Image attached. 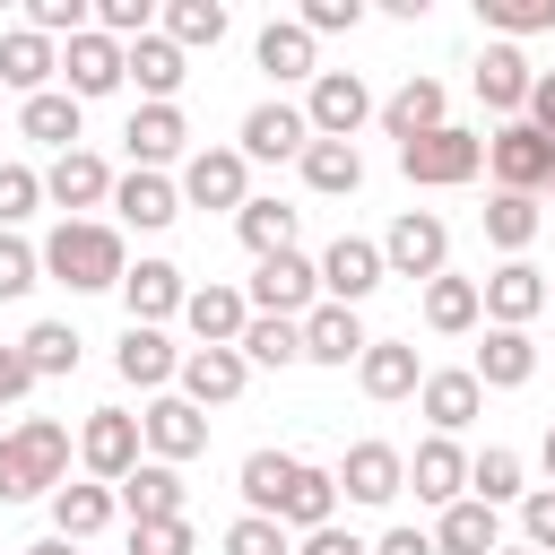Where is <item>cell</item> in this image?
Segmentation results:
<instances>
[{"instance_id":"6da1fadb","label":"cell","mask_w":555,"mask_h":555,"mask_svg":"<svg viewBox=\"0 0 555 555\" xmlns=\"http://www.w3.org/2000/svg\"><path fill=\"white\" fill-rule=\"evenodd\" d=\"M43 278H61L69 295H121V278H130V251H121V225H104V217H61L52 234H43Z\"/></svg>"},{"instance_id":"7a4b0ae2","label":"cell","mask_w":555,"mask_h":555,"mask_svg":"<svg viewBox=\"0 0 555 555\" xmlns=\"http://www.w3.org/2000/svg\"><path fill=\"white\" fill-rule=\"evenodd\" d=\"M69 486V425L61 416H26L0 434V503H35Z\"/></svg>"},{"instance_id":"3957f363","label":"cell","mask_w":555,"mask_h":555,"mask_svg":"<svg viewBox=\"0 0 555 555\" xmlns=\"http://www.w3.org/2000/svg\"><path fill=\"white\" fill-rule=\"evenodd\" d=\"M477 165H486V130H460V121L399 147V173L425 182V191H460V182H477Z\"/></svg>"},{"instance_id":"277c9868","label":"cell","mask_w":555,"mask_h":555,"mask_svg":"<svg viewBox=\"0 0 555 555\" xmlns=\"http://www.w3.org/2000/svg\"><path fill=\"white\" fill-rule=\"evenodd\" d=\"M382 269H390V278H425V286H434V278L451 269V225H442L434 208H399V217H390V234H382Z\"/></svg>"},{"instance_id":"5b68a950","label":"cell","mask_w":555,"mask_h":555,"mask_svg":"<svg viewBox=\"0 0 555 555\" xmlns=\"http://www.w3.org/2000/svg\"><path fill=\"white\" fill-rule=\"evenodd\" d=\"M243 199H251V156H243V147H191V156H182V208H225V217H243Z\"/></svg>"},{"instance_id":"8992f818","label":"cell","mask_w":555,"mask_h":555,"mask_svg":"<svg viewBox=\"0 0 555 555\" xmlns=\"http://www.w3.org/2000/svg\"><path fill=\"white\" fill-rule=\"evenodd\" d=\"M78 460H87V477H95V486H121V477L147 460L139 416H130V408H95V416L78 425Z\"/></svg>"},{"instance_id":"52a82bcc","label":"cell","mask_w":555,"mask_h":555,"mask_svg":"<svg viewBox=\"0 0 555 555\" xmlns=\"http://www.w3.org/2000/svg\"><path fill=\"white\" fill-rule=\"evenodd\" d=\"M139 434H147V460L182 468V460H199V451H208V408H191L182 390H156V399L139 408Z\"/></svg>"},{"instance_id":"ba28073f","label":"cell","mask_w":555,"mask_h":555,"mask_svg":"<svg viewBox=\"0 0 555 555\" xmlns=\"http://www.w3.org/2000/svg\"><path fill=\"white\" fill-rule=\"evenodd\" d=\"M399 494H408V451H399V442H347V460H338V503L382 512V503H399Z\"/></svg>"},{"instance_id":"9c48e42d","label":"cell","mask_w":555,"mask_h":555,"mask_svg":"<svg viewBox=\"0 0 555 555\" xmlns=\"http://www.w3.org/2000/svg\"><path fill=\"white\" fill-rule=\"evenodd\" d=\"M486 173H494V191H546L555 182V139H538L529 121H503L494 139H486Z\"/></svg>"},{"instance_id":"30bf717a","label":"cell","mask_w":555,"mask_h":555,"mask_svg":"<svg viewBox=\"0 0 555 555\" xmlns=\"http://www.w3.org/2000/svg\"><path fill=\"white\" fill-rule=\"evenodd\" d=\"M373 113H382V104H373V87H364L356 69H321V78H312V95H304L312 139H356Z\"/></svg>"},{"instance_id":"8fae6325","label":"cell","mask_w":555,"mask_h":555,"mask_svg":"<svg viewBox=\"0 0 555 555\" xmlns=\"http://www.w3.org/2000/svg\"><path fill=\"white\" fill-rule=\"evenodd\" d=\"M251 312H278V321H304L312 304H321V260H304V251H278V260H260L251 269Z\"/></svg>"},{"instance_id":"7c38bea8","label":"cell","mask_w":555,"mask_h":555,"mask_svg":"<svg viewBox=\"0 0 555 555\" xmlns=\"http://www.w3.org/2000/svg\"><path fill=\"white\" fill-rule=\"evenodd\" d=\"M113 165L95 156V147H69V156H52L43 165V199L61 208V217H87V208H113Z\"/></svg>"},{"instance_id":"4fadbf2b","label":"cell","mask_w":555,"mask_h":555,"mask_svg":"<svg viewBox=\"0 0 555 555\" xmlns=\"http://www.w3.org/2000/svg\"><path fill=\"white\" fill-rule=\"evenodd\" d=\"M61 87L78 95V104H95V95H113V87H130V52L113 43V35H78V43H61Z\"/></svg>"},{"instance_id":"5bb4252c","label":"cell","mask_w":555,"mask_h":555,"mask_svg":"<svg viewBox=\"0 0 555 555\" xmlns=\"http://www.w3.org/2000/svg\"><path fill=\"white\" fill-rule=\"evenodd\" d=\"M468 87H477V104H486V113L520 121V113H529L538 69H529V52H520V43H486V52H477V69H468Z\"/></svg>"},{"instance_id":"9a60e30c","label":"cell","mask_w":555,"mask_h":555,"mask_svg":"<svg viewBox=\"0 0 555 555\" xmlns=\"http://www.w3.org/2000/svg\"><path fill=\"white\" fill-rule=\"evenodd\" d=\"M304 147H312V121H304V104H286V95H269V104H251L243 113V156L251 165H304Z\"/></svg>"},{"instance_id":"2e32d148","label":"cell","mask_w":555,"mask_h":555,"mask_svg":"<svg viewBox=\"0 0 555 555\" xmlns=\"http://www.w3.org/2000/svg\"><path fill=\"white\" fill-rule=\"evenodd\" d=\"M121 147H130V173H165V165L191 147V121H182V104H139V113L121 121Z\"/></svg>"},{"instance_id":"e0dca14e","label":"cell","mask_w":555,"mask_h":555,"mask_svg":"<svg viewBox=\"0 0 555 555\" xmlns=\"http://www.w3.org/2000/svg\"><path fill=\"white\" fill-rule=\"evenodd\" d=\"M390 269H382V243H364V234H338L330 251H321V304H364L373 286H382Z\"/></svg>"},{"instance_id":"ac0fdd59","label":"cell","mask_w":555,"mask_h":555,"mask_svg":"<svg viewBox=\"0 0 555 555\" xmlns=\"http://www.w3.org/2000/svg\"><path fill=\"white\" fill-rule=\"evenodd\" d=\"M477 295H486V321H494V330H529V321L546 312V269L503 260V269H486V278H477Z\"/></svg>"},{"instance_id":"d6986e66","label":"cell","mask_w":555,"mask_h":555,"mask_svg":"<svg viewBox=\"0 0 555 555\" xmlns=\"http://www.w3.org/2000/svg\"><path fill=\"white\" fill-rule=\"evenodd\" d=\"M182 356H191V347H173L165 330H139V321H130V330H121V347H113V373H121L130 390H147V399H156V390H173V382H182Z\"/></svg>"},{"instance_id":"ffe728a7","label":"cell","mask_w":555,"mask_h":555,"mask_svg":"<svg viewBox=\"0 0 555 555\" xmlns=\"http://www.w3.org/2000/svg\"><path fill=\"white\" fill-rule=\"evenodd\" d=\"M408 486H416V503H434V512L468 503V451H460L451 434H425V442L408 451Z\"/></svg>"},{"instance_id":"44dd1931","label":"cell","mask_w":555,"mask_h":555,"mask_svg":"<svg viewBox=\"0 0 555 555\" xmlns=\"http://www.w3.org/2000/svg\"><path fill=\"white\" fill-rule=\"evenodd\" d=\"M182 304H191V286H182L173 260H130V278H121V312H130L139 330H165Z\"/></svg>"},{"instance_id":"7402d4cb","label":"cell","mask_w":555,"mask_h":555,"mask_svg":"<svg viewBox=\"0 0 555 555\" xmlns=\"http://www.w3.org/2000/svg\"><path fill=\"white\" fill-rule=\"evenodd\" d=\"M451 121V95H442V78H425V69H408L399 78V95H382V130L408 147V139H425V130H442Z\"/></svg>"},{"instance_id":"603a6c76","label":"cell","mask_w":555,"mask_h":555,"mask_svg":"<svg viewBox=\"0 0 555 555\" xmlns=\"http://www.w3.org/2000/svg\"><path fill=\"white\" fill-rule=\"evenodd\" d=\"M182 321H191V338H199V347H243V330H251V295L208 278V286H191Z\"/></svg>"},{"instance_id":"cb8c5ba5","label":"cell","mask_w":555,"mask_h":555,"mask_svg":"<svg viewBox=\"0 0 555 555\" xmlns=\"http://www.w3.org/2000/svg\"><path fill=\"white\" fill-rule=\"evenodd\" d=\"M243 382H251V364H243V347H191L182 356V399L191 408H225V399H243Z\"/></svg>"},{"instance_id":"d4e9b609","label":"cell","mask_w":555,"mask_h":555,"mask_svg":"<svg viewBox=\"0 0 555 555\" xmlns=\"http://www.w3.org/2000/svg\"><path fill=\"white\" fill-rule=\"evenodd\" d=\"M364 347H373V338H364V321H356L347 304H312V312H304V364H338V373H347V364H364Z\"/></svg>"},{"instance_id":"484cf974","label":"cell","mask_w":555,"mask_h":555,"mask_svg":"<svg viewBox=\"0 0 555 555\" xmlns=\"http://www.w3.org/2000/svg\"><path fill=\"white\" fill-rule=\"evenodd\" d=\"M278 520H286L295 538L330 529V520H338V468H312V460H295V477H286V494H278Z\"/></svg>"},{"instance_id":"4316f807","label":"cell","mask_w":555,"mask_h":555,"mask_svg":"<svg viewBox=\"0 0 555 555\" xmlns=\"http://www.w3.org/2000/svg\"><path fill=\"white\" fill-rule=\"evenodd\" d=\"M251 61H260L278 87H286V78H304V87L321 78V43L304 35V17H269V26H260V43H251Z\"/></svg>"},{"instance_id":"83f0119b","label":"cell","mask_w":555,"mask_h":555,"mask_svg":"<svg viewBox=\"0 0 555 555\" xmlns=\"http://www.w3.org/2000/svg\"><path fill=\"white\" fill-rule=\"evenodd\" d=\"M121 52H130V87H139V104H173V95H182V78H191V52H182V43L139 35V43H121Z\"/></svg>"},{"instance_id":"f1b7e54d","label":"cell","mask_w":555,"mask_h":555,"mask_svg":"<svg viewBox=\"0 0 555 555\" xmlns=\"http://www.w3.org/2000/svg\"><path fill=\"white\" fill-rule=\"evenodd\" d=\"M113 217L139 225V234H165V225L182 217V182H165V173H121V182H113Z\"/></svg>"},{"instance_id":"f546056e","label":"cell","mask_w":555,"mask_h":555,"mask_svg":"<svg viewBox=\"0 0 555 555\" xmlns=\"http://www.w3.org/2000/svg\"><path fill=\"white\" fill-rule=\"evenodd\" d=\"M356 382H364V399H382V408H390V399H416V390H425V364H416V347H408V338H373V347H364V364H356Z\"/></svg>"},{"instance_id":"4dcf8cb0","label":"cell","mask_w":555,"mask_h":555,"mask_svg":"<svg viewBox=\"0 0 555 555\" xmlns=\"http://www.w3.org/2000/svg\"><path fill=\"white\" fill-rule=\"evenodd\" d=\"M416 408H425V425H434V434H451V442H460V425L486 408V382H477L468 364H451V373H425Z\"/></svg>"},{"instance_id":"1f68e13d","label":"cell","mask_w":555,"mask_h":555,"mask_svg":"<svg viewBox=\"0 0 555 555\" xmlns=\"http://www.w3.org/2000/svg\"><path fill=\"white\" fill-rule=\"evenodd\" d=\"M52 78H61V43H52V35H35V26H9V35H0V87L43 95Z\"/></svg>"},{"instance_id":"d6a6232c","label":"cell","mask_w":555,"mask_h":555,"mask_svg":"<svg viewBox=\"0 0 555 555\" xmlns=\"http://www.w3.org/2000/svg\"><path fill=\"white\" fill-rule=\"evenodd\" d=\"M113 512H121V494H113V486H95V477H87V486H61V494H52V538L87 546V538H104V529H113Z\"/></svg>"},{"instance_id":"836d02e7","label":"cell","mask_w":555,"mask_h":555,"mask_svg":"<svg viewBox=\"0 0 555 555\" xmlns=\"http://www.w3.org/2000/svg\"><path fill=\"white\" fill-rule=\"evenodd\" d=\"M78 113H87V104H78L69 87H43V95H26V104H17V130H26L35 147L69 156V147H78Z\"/></svg>"},{"instance_id":"e575fe53","label":"cell","mask_w":555,"mask_h":555,"mask_svg":"<svg viewBox=\"0 0 555 555\" xmlns=\"http://www.w3.org/2000/svg\"><path fill=\"white\" fill-rule=\"evenodd\" d=\"M113 494H121L130 520H182V468H165V460H139Z\"/></svg>"},{"instance_id":"d590c367","label":"cell","mask_w":555,"mask_h":555,"mask_svg":"<svg viewBox=\"0 0 555 555\" xmlns=\"http://www.w3.org/2000/svg\"><path fill=\"white\" fill-rule=\"evenodd\" d=\"M486 390H520L529 373H538V338L529 330H486V347H477V364H468Z\"/></svg>"},{"instance_id":"8d00e7d4","label":"cell","mask_w":555,"mask_h":555,"mask_svg":"<svg viewBox=\"0 0 555 555\" xmlns=\"http://www.w3.org/2000/svg\"><path fill=\"white\" fill-rule=\"evenodd\" d=\"M156 35L182 43V52H217L225 43V0H165L156 9Z\"/></svg>"},{"instance_id":"74e56055","label":"cell","mask_w":555,"mask_h":555,"mask_svg":"<svg viewBox=\"0 0 555 555\" xmlns=\"http://www.w3.org/2000/svg\"><path fill=\"white\" fill-rule=\"evenodd\" d=\"M304 182H312L321 199H356V191H364V156H356V139H312V147H304Z\"/></svg>"},{"instance_id":"f35d334b","label":"cell","mask_w":555,"mask_h":555,"mask_svg":"<svg viewBox=\"0 0 555 555\" xmlns=\"http://www.w3.org/2000/svg\"><path fill=\"white\" fill-rule=\"evenodd\" d=\"M477 321H486L477 278H451V269H442V278L425 286V330H434V338H460V330H477Z\"/></svg>"},{"instance_id":"ab89813d","label":"cell","mask_w":555,"mask_h":555,"mask_svg":"<svg viewBox=\"0 0 555 555\" xmlns=\"http://www.w3.org/2000/svg\"><path fill=\"white\" fill-rule=\"evenodd\" d=\"M434 546H442V555H494V546H503L494 503H477V494H468V503H451V512L434 520Z\"/></svg>"},{"instance_id":"60d3db41","label":"cell","mask_w":555,"mask_h":555,"mask_svg":"<svg viewBox=\"0 0 555 555\" xmlns=\"http://www.w3.org/2000/svg\"><path fill=\"white\" fill-rule=\"evenodd\" d=\"M295 217H304V208H286V199H243L234 234H243L251 260H278V251H295Z\"/></svg>"},{"instance_id":"b9f144b4","label":"cell","mask_w":555,"mask_h":555,"mask_svg":"<svg viewBox=\"0 0 555 555\" xmlns=\"http://www.w3.org/2000/svg\"><path fill=\"white\" fill-rule=\"evenodd\" d=\"M486 243H494L503 260H520V251L538 243V199H529V191H494V199H486Z\"/></svg>"},{"instance_id":"7bdbcfd3","label":"cell","mask_w":555,"mask_h":555,"mask_svg":"<svg viewBox=\"0 0 555 555\" xmlns=\"http://www.w3.org/2000/svg\"><path fill=\"white\" fill-rule=\"evenodd\" d=\"M243 364H269V373H286V364H304V321H278V312H251V330H243Z\"/></svg>"},{"instance_id":"ee69618b","label":"cell","mask_w":555,"mask_h":555,"mask_svg":"<svg viewBox=\"0 0 555 555\" xmlns=\"http://www.w3.org/2000/svg\"><path fill=\"white\" fill-rule=\"evenodd\" d=\"M468 494H477V503H494V512H503V503H520V494H529V486H520V451L486 442V451L468 460Z\"/></svg>"},{"instance_id":"f6af8a7d","label":"cell","mask_w":555,"mask_h":555,"mask_svg":"<svg viewBox=\"0 0 555 555\" xmlns=\"http://www.w3.org/2000/svg\"><path fill=\"white\" fill-rule=\"evenodd\" d=\"M477 26L494 43H520V35H555V0H477Z\"/></svg>"},{"instance_id":"bcb514c9","label":"cell","mask_w":555,"mask_h":555,"mask_svg":"<svg viewBox=\"0 0 555 555\" xmlns=\"http://www.w3.org/2000/svg\"><path fill=\"white\" fill-rule=\"evenodd\" d=\"M17 347H26L35 382H61V373H78V330H69V321H35Z\"/></svg>"},{"instance_id":"7dc6e473","label":"cell","mask_w":555,"mask_h":555,"mask_svg":"<svg viewBox=\"0 0 555 555\" xmlns=\"http://www.w3.org/2000/svg\"><path fill=\"white\" fill-rule=\"evenodd\" d=\"M286 477H295V451H251V460H243V512L278 520V494H286Z\"/></svg>"},{"instance_id":"c3c4849f","label":"cell","mask_w":555,"mask_h":555,"mask_svg":"<svg viewBox=\"0 0 555 555\" xmlns=\"http://www.w3.org/2000/svg\"><path fill=\"white\" fill-rule=\"evenodd\" d=\"M35 208H43V173L35 165H0V234H17Z\"/></svg>"},{"instance_id":"681fc988","label":"cell","mask_w":555,"mask_h":555,"mask_svg":"<svg viewBox=\"0 0 555 555\" xmlns=\"http://www.w3.org/2000/svg\"><path fill=\"white\" fill-rule=\"evenodd\" d=\"M26 286H43V243H26V234H0V304H17Z\"/></svg>"},{"instance_id":"f907efd6","label":"cell","mask_w":555,"mask_h":555,"mask_svg":"<svg viewBox=\"0 0 555 555\" xmlns=\"http://www.w3.org/2000/svg\"><path fill=\"white\" fill-rule=\"evenodd\" d=\"M225 555H295V529H286V520H260V512H243V520L225 529Z\"/></svg>"},{"instance_id":"816d5d0a","label":"cell","mask_w":555,"mask_h":555,"mask_svg":"<svg viewBox=\"0 0 555 555\" xmlns=\"http://www.w3.org/2000/svg\"><path fill=\"white\" fill-rule=\"evenodd\" d=\"M26 26H35V35H52V43H61V35L78 43V35L95 26V9H87V0H26Z\"/></svg>"},{"instance_id":"f5cc1de1","label":"cell","mask_w":555,"mask_h":555,"mask_svg":"<svg viewBox=\"0 0 555 555\" xmlns=\"http://www.w3.org/2000/svg\"><path fill=\"white\" fill-rule=\"evenodd\" d=\"M95 35L139 43V35H156V9H147V0H95Z\"/></svg>"},{"instance_id":"db71d44e","label":"cell","mask_w":555,"mask_h":555,"mask_svg":"<svg viewBox=\"0 0 555 555\" xmlns=\"http://www.w3.org/2000/svg\"><path fill=\"white\" fill-rule=\"evenodd\" d=\"M130 555H199L191 520H130Z\"/></svg>"},{"instance_id":"11a10c76","label":"cell","mask_w":555,"mask_h":555,"mask_svg":"<svg viewBox=\"0 0 555 555\" xmlns=\"http://www.w3.org/2000/svg\"><path fill=\"white\" fill-rule=\"evenodd\" d=\"M520 546L529 555H555V486H529L520 494Z\"/></svg>"},{"instance_id":"9f6ffc18","label":"cell","mask_w":555,"mask_h":555,"mask_svg":"<svg viewBox=\"0 0 555 555\" xmlns=\"http://www.w3.org/2000/svg\"><path fill=\"white\" fill-rule=\"evenodd\" d=\"M295 17H304V35L321 43V35H356V26H364V0H304Z\"/></svg>"},{"instance_id":"6f0895ef","label":"cell","mask_w":555,"mask_h":555,"mask_svg":"<svg viewBox=\"0 0 555 555\" xmlns=\"http://www.w3.org/2000/svg\"><path fill=\"white\" fill-rule=\"evenodd\" d=\"M373 555H442V546H434V529L399 520V529H382V538H373Z\"/></svg>"},{"instance_id":"680465c9","label":"cell","mask_w":555,"mask_h":555,"mask_svg":"<svg viewBox=\"0 0 555 555\" xmlns=\"http://www.w3.org/2000/svg\"><path fill=\"white\" fill-rule=\"evenodd\" d=\"M35 390V364H26V347H0V408H17Z\"/></svg>"},{"instance_id":"91938a15","label":"cell","mask_w":555,"mask_h":555,"mask_svg":"<svg viewBox=\"0 0 555 555\" xmlns=\"http://www.w3.org/2000/svg\"><path fill=\"white\" fill-rule=\"evenodd\" d=\"M295 555H373V546H364L356 529H338V520H330V529H312V538H295Z\"/></svg>"},{"instance_id":"94428289","label":"cell","mask_w":555,"mask_h":555,"mask_svg":"<svg viewBox=\"0 0 555 555\" xmlns=\"http://www.w3.org/2000/svg\"><path fill=\"white\" fill-rule=\"evenodd\" d=\"M538 139H555V69H538V87H529V113H520Z\"/></svg>"},{"instance_id":"6125c7cd","label":"cell","mask_w":555,"mask_h":555,"mask_svg":"<svg viewBox=\"0 0 555 555\" xmlns=\"http://www.w3.org/2000/svg\"><path fill=\"white\" fill-rule=\"evenodd\" d=\"M26 555H78V546H69V538H35Z\"/></svg>"},{"instance_id":"be15d7a7","label":"cell","mask_w":555,"mask_h":555,"mask_svg":"<svg viewBox=\"0 0 555 555\" xmlns=\"http://www.w3.org/2000/svg\"><path fill=\"white\" fill-rule=\"evenodd\" d=\"M546 486H555V416H546Z\"/></svg>"},{"instance_id":"e7e4bbea","label":"cell","mask_w":555,"mask_h":555,"mask_svg":"<svg viewBox=\"0 0 555 555\" xmlns=\"http://www.w3.org/2000/svg\"><path fill=\"white\" fill-rule=\"evenodd\" d=\"M494 555H529V546H494Z\"/></svg>"},{"instance_id":"03108f58","label":"cell","mask_w":555,"mask_h":555,"mask_svg":"<svg viewBox=\"0 0 555 555\" xmlns=\"http://www.w3.org/2000/svg\"><path fill=\"white\" fill-rule=\"evenodd\" d=\"M546 312H555V286H546Z\"/></svg>"},{"instance_id":"003e7915","label":"cell","mask_w":555,"mask_h":555,"mask_svg":"<svg viewBox=\"0 0 555 555\" xmlns=\"http://www.w3.org/2000/svg\"><path fill=\"white\" fill-rule=\"evenodd\" d=\"M546 191H555V182H546Z\"/></svg>"}]
</instances>
